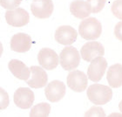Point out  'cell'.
<instances>
[{"mask_svg": "<svg viewBox=\"0 0 122 117\" xmlns=\"http://www.w3.org/2000/svg\"><path fill=\"white\" fill-rule=\"evenodd\" d=\"M78 32L70 26H61L55 32V40L61 45H71L77 39Z\"/></svg>", "mask_w": 122, "mask_h": 117, "instance_id": "obj_12", "label": "cell"}, {"mask_svg": "<svg viewBox=\"0 0 122 117\" xmlns=\"http://www.w3.org/2000/svg\"><path fill=\"white\" fill-rule=\"evenodd\" d=\"M22 0H0L1 6L7 10H14L18 8Z\"/></svg>", "mask_w": 122, "mask_h": 117, "instance_id": "obj_21", "label": "cell"}, {"mask_svg": "<svg viewBox=\"0 0 122 117\" xmlns=\"http://www.w3.org/2000/svg\"><path fill=\"white\" fill-rule=\"evenodd\" d=\"M59 63L66 71H71L77 68L80 63V55L79 51L73 46L65 47L59 55Z\"/></svg>", "mask_w": 122, "mask_h": 117, "instance_id": "obj_3", "label": "cell"}, {"mask_svg": "<svg viewBox=\"0 0 122 117\" xmlns=\"http://www.w3.org/2000/svg\"><path fill=\"white\" fill-rule=\"evenodd\" d=\"M34 93L28 87H19L16 90L13 101L18 107L22 109L30 108L34 101Z\"/></svg>", "mask_w": 122, "mask_h": 117, "instance_id": "obj_9", "label": "cell"}, {"mask_svg": "<svg viewBox=\"0 0 122 117\" xmlns=\"http://www.w3.org/2000/svg\"><path fill=\"white\" fill-rule=\"evenodd\" d=\"M86 94L90 101L94 105H105L112 100V91L107 86L101 84L91 85L87 88Z\"/></svg>", "mask_w": 122, "mask_h": 117, "instance_id": "obj_1", "label": "cell"}, {"mask_svg": "<svg viewBox=\"0 0 122 117\" xmlns=\"http://www.w3.org/2000/svg\"><path fill=\"white\" fill-rule=\"evenodd\" d=\"M119 108H120V112L122 113V101L120 102V104H119Z\"/></svg>", "mask_w": 122, "mask_h": 117, "instance_id": "obj_24", "label": "cell"}, {"mask_svg": "<svg viewBox=\"0 0 122 117\" xmlns=\"http://www.w3.org/2000/svg\"><path fill=\"white\" fill-rule=\"evenodd\" d=\"M31 38L28 34L23 32L17 33L10 39V49L17 53H25L31 47Z\"/></svg>", "mask_w": 122, "mask_h": 117, "instance_id": "obj_13", "label": "cell"}, {"mask_svg": "<svg viewBox=\"0 0 122 117\" xmlns=\"http://www.w3.org/2000/svg\"><path fill=\"white\" fill-rule=\"evenodd\" d=\"M79 32L84 39L95 40L101 35V23L95 18H86L79 24Z\"/></svg>", "mask_w": 122, "mask_h": 117, "instance_id": "obj_2", "label": "cell"}, {"mask_svg": "<svg viewBox=\"0 0 122 117\" xmlns=\"http://www.w3.org/2000/svg\"><path fill=\"white\" fill-rule=\"evenodd\" d=\"M87 3L91 7L92 12L98 13L103 10L107 0H87Z\"/></svg>", "mask_w": 122, "mask_h": 117, "instance_id": "obj_19", "label": "cell"}, {"mask_svg": "<svg viewBox=\"0 0 122 117\" xmlns=\"http://www.w3.org/2000/svg\"><path fill=\"white\" fill-rule=\"evenodd\" d=\"M111 10L116 18L122 20V0H115L112 2Z\"/></svg>", "mask_w": 122, "mask_h": 117, "instance_id": "obj_20", "label": "cell"}, {"mask_svg": "<svg viewBox=\"0 0 122 117\" xmlns=\"http://www.w3.org/2000/svg\"><path fill=\"white\" fill-rule=\"evenodd\" d=\"M114 35L119 40L122 41V21L119 22V23L115 26Z\"/></svg>", "mask_w": 122, "mask_h": 117, "instance_id": "obj_23", "label": "cell"}, {"mask_svg": "<svg viewBox=\"0 0 122 117\" xmlns=\"http://www.w3.org/2000/svg\"><path fill=\"white\" fill-rule=\"evenodd\" d=\"M5 20L8 25L14 27H22L29 23L30 16L25 9L16 8L5 12Z\"/></svg>", "mask_w": 122, "mask_h": 117, "instance_id": "obj_4", "label": "cell"}, {"mask_svg": "<svg viewBox=\"0 0 122 117\" xmlns=\"http://www.w3.org/2000/svg\"><path fill=\"white\" fill-rule=\"evenodd\" d=\"M88 80L86 74L79 70L71 72L67 76V86L77 93L85 91L87 87Z\"/></svg>", "mask_w": 122, "mask_h": 117, "instance_id": "obj_8", "label": "cell"}, {"mask_svg": "<svg viewBox=\"0 0 122 117\" xmlns=\"http://www.w3.org/2000/svg\"><path fill=\"white\" fill-rule=\"evenodd\" d=\"M85 116H106V114H105L104 110L102 107H91L88 111H87L86 114H85Z\"/></svg>", "mask_w": 122, "mask_h": 117, "instance_id": "obj_22", "label": "cell"}, {"mask_svg": "<svg viewBox=\"0 0 122 117\" xmlns=\"http://www.w3.org/2000/svg\"><path fill=\"white\" fill-rule=\"evenodd\" d=\"M80 54L84 60L91 62L97 57L103 56L105 54V48L103 45H101V43L99 42L96 41L86 42L82 46Z\"/></svg>", "mask_w": 122, "mask_h": 117, "instance_id": "obj_10", "label": "cell"}, {"mask_svg": "<svg viewBox=\"0 0 122 117\" xmlns=\"http://www.w3.org/2000/svg\"><path fill=\"white\" fill-rule=\"evenodd\" d=\"M52 0H32L30 10L33 16L38 18H48L53 12Z\"/></svg>", "mask_w": 122, "mask_h": 117, "instance_id": "obj_6", "label": "cell"}, {"mask_svg": "<svg viewBox=\"0 0 122 117\" xmlns=\"http://www.w3.org/2000/svg\"><path fill=\"white\" fill-rule=\"evenodd\" d=\"M70 11L74 17L79 19H84L91 14L92 11L87 1L74 0L70 5Z\"/></svg>", "mask_w": 122, "mask_h": 117, "instance_id": "obj_16", "label": "cell"}, {"mask_svg": "<svg viewBox=\"0 0 122 117\" xmlns=\"http://www.w3.org/2000/svg\"><path fill=\"white\" fill-rule=\"evenodd\" d=\"M66 85L60 80H52L47 84L45 89V94L46 99L51 102H58L66 94Z\"/></svg>", "mask_w": 122, "mask_h": 117, "instance_id": "obj_11", "label": "cell"}, {"mask_svg": "<svg viewBox=\"0 0 122 117\" xmlns=\"http://www.w3.org/2000/svg\"><path fill=\"white\" fill-rule=\"evenodd\" d=\"M8 67L10 73L18 79L27 80L30 77V69L25 64L18 59H11L8 64Z\"/></svg>", "mask_w": 122, "mask_h": 117, "instance_id": "obj_15", "label": "cell"}, {"mask_svg": "<svg viewBox=\"0 0 122 117\" xmlns=\"http://www.w3.org/2000/svg\"><path fill=\"white\" fill-rule=\"evenodd\" d=\"M107 80L110 87L117 88L122 86V65L115 64L108 68Z\"/></svg>", "mask_w": 122, "mask_h": 117, "instance_id": "obj_17", "label": "cell"}, {"mask_svg": "<svg viewBox=\"0 0 122 117\" xmlns=\"http://www.w3.org/2000/svg\"><path fill=\"white\" fill-rule=\"evenodd\" d=\"M107 67V59L102 56L97 57L91 61V64L87 69V77L93 82L99 81L105 74Z\"/></svg>", "mask_w": 122, "mask_h": 117, "instance_id": "obj_5", "label": "cell"}, {"mask_svg": "<svg viewBox=\"0 0 122 117\" xmlns=\"http://www.w3.org/2000/svg\"><path fill=\"white\" fill-rule=\"evenodd\" d=\"M51 112V105L46 102H41L31 107L30 117H47Z\"/></svg>", "mask_w": 122, "mask_h": 117, "instance_id": "obj_18", "label": "cell"}, {"mask_svg": "<svg viewBox=\"0 0 122 117\" xmlns=\"http://www.w3.org/2000/svg\"><path fill=\"white\" fill-rule=\"evenodd\" d=\"M38 63L46 70H53L59 63V58L56 52L50 48L41 49L38 54Z\"/></svg>", "mask_w": 122, "mask_h": 117, "instance_id": "obj_7", "label": "cell"}, {"mask_svg": "<svg viewBox=\"0 0 122 117\" xmlns=\"http://www.w3.org/2000/svg\"><path fill=\"white\" fill-rule=\"evenodd\" d=\"M31 72V78L27 80L26 82L29 87L32 88H41L46 87L48 81V76L46 72L39 66H32L30 67Z\"/></svg>", "mask_w": 122, "mask_h": 117, "instance_id": "obj_14", "label": "cell"}]
</instances>
